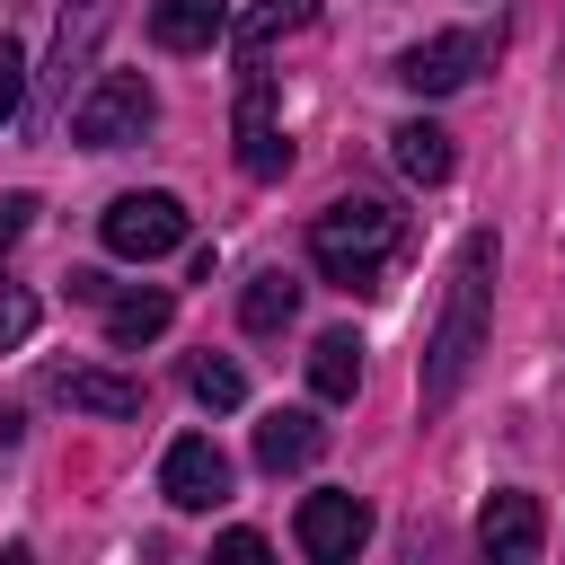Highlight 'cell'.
Returning <instances> with one entry per match:
<instances>
[{"label": "cell", "instance_id": "20", "mask_svg": "<svg viewBox=\"0 0 565 565\" xmlns=\"http://www.w3.org/2000/svg\"><path fill=\"white\" fill-rule=\"evenodd\" d=\"M35 335V291L26 282H0V353H18Z\"/></svg>", "mask_w": 565, "mask_h": 565}, {"label": "cell", "instance_id": "23", "mask_svg": "<svg viewBox=\"0 0 565 565\" xmlns=\"http://www.w3.org/2000/svg\"><path fill=\"white\" fill-rule=\"evenodd\" d=\"M106 291H115V282H106L97 265H79V274H71V300H106Z\"/></svg>", "mask_w": 565, "mask_h": 565}, {"label": "cell", "instance_id": "6", "mask_svg": "<svg viewBox=\"0 0 565 565\" xmlns=\"http://www.w3.org/2000/svg\"><path fill=\"white\" fill-rule=\"evenodd\" d=\"M97 238H106L115 256H132V265H150V256H177V247H185V203H177L168 185L115 194V203L97 212Z\"/></svg>", "mask_w": 565, "mask_h": 565}, {"label": "cell", "instance_id": "2", "mask_svg": "<svg viewBox=\"0 0 565 565\" xmlns=\"http://www.w3.org/2000/svg\"><path fill=\"white\" fill-rule=\"evenodd\" d=\"M397 238H406V212H397V203L344 194V203H327V212L309 221V265H318L335 291H380Z\"/></svg>", "mask_w": 565, "mask_h": 565}, {"label": "cell", "instance_id": "1", "mask_svg": "<svg viewBox=\"0 0 565 565\" xmlns=\"http://www.w3.org/2000/svg\"><path fill=\"white\" fill-rule=\"evenodd\" d=\"M486 300H494V230H468L459 256H450V291H441V318H433V344H424V406H450L486 353Z\"/></svg>", "mask_w": 565, "mask_h": 565}, {"label": "cell", "instance_id": "10", "mask_svg": "<svg viewBox=\"0 0 565 565\" xmlns=\"http://www.w3.org/2000/svg\"><path fill=\"white\" fill-rule=\"evenodd\" d=\"M238 168H247L256 185H274V177L291 168V141H282V124H274V79H265V62H247V88H238Z\"/></svg>", "mask_w": 565, "mask_h": 565}, {"label": "cell", "instance_id": "15", "mask_svg": "<svg viewBox=\"0 0 565 565\" xmlns=\"http://www.w3.org/2000/svg\"><path fill=\"white\" fill-rule=\"evenodd\" d=\"M309 388H318V406H344V397L362 388V335H353V327H327V335L309 344Z\"/></svg>", "mask_w": 565, "mask_h": 565}, {"label": "cell", "instance_id": "8", "mask_svg": "<svg viewBox=\"0 0 565 565\" xmlns=\"http://www.w3.org/2000/svg\"><path fill=\"white\" fill-rule=\"evenodd\" d=\"M159 494H168L177 512L230 503V459H221V441H212V433H177L168 459H159Z\"/></svg>", "mask_w": 565, "mask_h": 565}, {"label": "cell", "instance_id": "11", "mask_svg": "<svg viewBox=\"0 0 565 565\" xmlns=\"http://www.w3.org/2000/svg\"><path fill=\"white\" fill-rule=\"evenodd\" d=\"M318 450H327V424L309 406H274L256 424V468L265 477H300V468H318Z\"/></svg>", "mask_w": 565, "mask_h": 565}, {"label": "cell", "instance_id": "9", "mask_svg": "<svg viewBox=\"0 0 565 565\" xmlns=\"http://www.w3.org/2000/svg\"><path fill=\"white\" fill-rule=\"evenodd\" d=\"M44 397L71 406V415H106V424H132L141 415V380H124L106 362H53L44 371Z\"/></svg>", "mask_w": 565, "mask_h": 565}, {"label": "cell", "instance_id": "18", "mask_svg": "<svg viewBox=\"0 0 565 565\" xmlns=\"http://www.w3.org/2000/svg\"><path fill=\"white\" fill-rule=\"evenodd\" d=\"M388 159H397L415 185H441V177H450V132L415 115V124H397V132H388Z\"/></svg>", "mask_w": 565, "mask_h": 565}, {"label": "cell", "instance_id": "22", "mask_svg": "<svg viewBox=\"0 0 565 565\" xmlns=\"http://www.w3.org/2000/svg\"><path fill=\"white\" fill-rule=\"evenodd\" d=\"M26 221H35V194H0V256L26 238Z\"/></svg>", "mask_w": 565, "mask_h": 565}, {"label": "cell", "instance_id": "14", "mask_svg": "<svg viewBox=\"0 0 565 565\" xmlns=\"http://www.w3.org/2000/svg\"><path fill=\"white\" fill-rule=\"evenodd\" d=\"M97 309H106V344H115V353L159 344V335H168V318H177V300H168V291H106Z\"/></svg>", "mask_w": 565, "mask_h": 565}, {"label": "cell", "instance_id": "12", "mask_svg": "<svg viewBox=\"0 0 565 565\" xmlns=\"http://www.w3.org/2000/svg\"><path fill=\"white\" fill-rule=\"evenodd\" d=\"M477 547L503 556V565H530L547 547V521H539V494H486L477 512Z\"/></svg>", "mask_w": 565, "mask_h": 565}, {"label": "cell", "instance_id": "17", "mask_svg": "<svg viewBox=\"0 0 565 565\" xmlns=\"http://www.w3.org/2000/svg\"><path fill=\"white\" fill-rule=\"evenodd\" d=\"M291 318H300V282H291L282 265L247 274V291H238V327H247V335H282Z\"/></svg>", "mask_w": 565, "mask_h": 565}, {"label": "cell", "instance_id": "13", "mask_svg": "<svg viewBox=\"0 0 565 565\" xmlns=\"http://www.w3.org/2000/svg\"><path fill=\"white\" fill-rule=\"evenodd\" d=\"M230 35V0H150V44L159 53H212Z\"/></svg>", "mask_w": 565, "mask_h": 565}, {"label": "cell", "instance_id": "4", "mask_svg": "<svg viewBox=\"0 0 565 565\" xmlns=\"http://www.w3.org/2000/svg\"><path fill=\"white\" fill-rule=\"evenodd\" d=\"M71 141L79 150H132L150 124H159V97H150V79L141 71H97L79 97H71Z\"/></svg>", "mask_w": 565, "mask_h": 565}, {"label": "cell", "instance_id": "21", "mask_svg": "<svg viewBox=\"0 0 565 565\" xmlns=\"http://www.w3.org/2000/svg\"><path fill=\"white\" fill-rule=\"evenodd\" d=\"M26 115V53L0 35V124H18Z\"/></svg>", "mask_w": 565, "mask_h": 565}, {"label": "cell", "instance_id": "7", "mask_svg": "<svg viewBox=\"0 0 565 565\" xmlns=\"http://www.w3.org/2000/svg\"><path fill=\"white\" fill-rule=\"evenodd\" d=\"M291 539H300V556L344 565V556H362V547H371V503H362V494H344V486H318V494H300Z\"/></svg>", "mask_w": 565, "mask_h": 565}, {"label": "cell", "instance_id": "5", "mask_svg": "<svg viewBox=\"0 0 565 565\" xmlns=\"http://www.w3.org/2000/svg\"><path fill=\"white\" fill-rule=\"evenodd\" d=\"M494 53H503V26H450V35H424V44L397 53V88H415V97H450V88H468Z\"/></svg>", "mask_w": 565, "mask_h": 565}, {"label": "cell", "instance_id": "24", "mask_svg": "<svg viewBox=\"0 0 565 565\" xmlns=\"http://www.w3.org/2000/svg\"><path fill=\"white\" fill-rule=\"evenodd\" d=\"M221 556H265V530H221Z\"/></svg>", "mask_w": 565, "mask_h": 565}, {"label": "cell", "instance_id": "3", "mask_svg": "<svg viewBox=\"0 0 565 565\" xmlns=\"http://www.w3.org/2000/svg\"><path fill=\"white\" fill-rule=\"evenodd\" d=\"M115 18H124V0H62V18H53V53H44V79H35V106H26L35 132H53V124L71 115V88L88 79V62H97V44H106Z\"/></svg>", "mask_w": 565, "mask_h": 565}, {"label": "cell", "instance_id": "19", "mask_svg": "<svg viewBox=\"0 0 565 565\" xmlns=\"http://www.w3.org/2000/svg\"><path fill=\"white\" fill-rule=\"evenodd\" d=\"M185 388L212 406V415H230V406H247V371L230 362V353H194L185 362Z\"/></svg>", "mask_w": 565, "mask_h": 565}, {"label": "cell", "instance_id": "16", "mask_svg": "<svg viewBox=\"0 0 565 565\" xmlns=\"http://www.w3.org/2000/svg\"><path fill=\"white\" fill-rule=\"evenodd\" d=\"M300 26H318V0H256L238 26H230V44H238V62H265L282 35H300Z\"/></svg>", "mask_w": 565, "mask_h": 565}]
</instances>
